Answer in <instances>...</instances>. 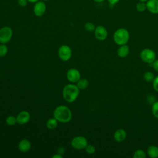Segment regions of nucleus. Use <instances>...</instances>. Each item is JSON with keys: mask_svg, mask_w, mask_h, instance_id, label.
Masks as SVG:
<instances>
[{"mask_svg": "<svg viewBox=\"0 0 158 158\" xmlns=\"http://www.w3.org/2000/svg\"><path fill=\"white\" fill-rule=\"evenodd\" d=\"M53 116L59 122L67 123L71 120L72 114L67 106L62 105L55 108L53 112Z\"/></svg>", "mask_w": 158, "mask_h": 158, "instance_id": "1", "label": "nucleus"}, {"mask_svg": "<svg viewBox=\"0 0 158 158\" xmlns=\"http://www.w3.org/2000/svg\"><path fill=\"white\" fill-rule=\"evenodd\" d=\"M80 89L75 84L65 85L62 90V96L67 102H74L79 96Z\"/></svg>", "mask_w": 158, "mask_h": 158, "instance_id": "2", "label": "nucleus"}, {"mask_svg": "<svg viewBox=\"0 0 158 158\" xmlns=\"http://www.w3.org/2000/svg\"><path fill=\"white\" fill-rule=\"evenodd\" d=\"M129 31L124 28H120L117 29L113 35L114 41L118 46L126 44L129 41Z\"/></svg>", "mask_w": 158, "mask_h": 158, "instance_id": "3", "label": "nucleus"}, {"mask_svg": "<svg viewBox=\"0 0 158 158\" xmlns=\"http://www.w3.org/2000/svg\"><path fill=\"white\" fill-rule=\"evenodd\" d=\"M139 57L142 61L147 64H152L156 59V52L149 48L143 49L139 53Z\"/></svg>", "mask_w": 158, "mask_h": 158, "instance_id": "4", "label": "nucleus"}, {"mask_svg": "<svg viewBox=\"0 0 158 158\" xmlns=\"http://www.w3.org/2000/svg\"><path fill=\"white\" fill-rule=\"evenodd\" d=\"M70 144L75 149L82 150L88 145V140L85 136H77L72 138Z\"/></svg>", "mask_w": 158, "mask_h": 158, "instance_id": "5", "label": "nucleus"}, {"mask_svg": "<svg viewBox=\"0 0 158 158\" xmlns=\"http://www.w3.org/2000/svg\"><path fill=\"white\" fill-rule=\"evenodd\" d=\"M12 29L7 26L0 28V43L6 44L9 42L12 37Z\"/></svg>", "mask_w": 158, "mask_h": 158, "instance_id": "6", "label": "nucleus"}, {"mask_svg": "<svg viewBox=\"0 0 158 158\" xmlns=\"http://www.w3.org/2000/svg\"><path fill=\"white\" fill-rule=\"evenodd\" d=\"M72 55V51L70 46L64 44L60 46L58 49V56L62 61H68L70 59Z\"/></svg>", "mask_w": 158, "mask_h": 158, "instance_id": "7", "label": "nucleus"}, {"mask_svg": "<svg viewBox=\"0 0 158 158\" xmlns=\"http://www.w3.org/2000/svg\"><path fill=\"white\" fill-rule=\"evenodd\" d=\"M66 77L70 82L75 83L81 78V74L78 69L75 68H71L67 72Z\"/></svg>", "mask_w": 158, "mask_h": 158, "instance_id": "8", "label": "nucleus"}, {"mask_svg": "<svg viewBox=\"0 0 158 158\" xmlns=\"http://www.w3.org/2000/svg\"><path fill=\"white\" fill-rule=\"evenodd\" d=\"M46 10V5L44 1H38L35 2L33 6V13L36 17L43 16Z\"/></svg>", "mask_w": 158, "mask_h": 158, "instance_id": "9", "label": "nucleus"}, {"mask_svg": "<svg viewBox=\"0 0 158 158\" xmlns=\"http://www.w3.org/2000/svg\"><path fill=\"white\" fill-rule=\"evenodd\" d=\"M94 33L96 38L99 41L105 40L107 38L108 35L107 30L102 25H98L96 27Z\"/></svg>", "mask_w": 158, "mask_h": 158, "instance_id": "10", "label": "nucleus"}, {"mask_svg": "<svg viewBox=\"0 0 158 158\" xmlns=\"http://www.w3.org/2000/svg\"><path fill=\"white\" fill-rule=\"evenodd\" d=\"M16 117L17 123L19 125H25L29 122L30 119V114L28 111L22 110L18 114Z\"/></svg>", "mask_w": 158, "mask_h": 158, "instance_id": "11", "label": "nucleus"}, {"mask_svg": "<svg viewBox=\"0 0 158 158\" xmlns=\"http://www.w3.org/2000/svg\"><path fill=\"white\" fill-rule=\"evenodd\" d=\"M146 9L151 14H158V0H148L146 2Z\"/></svg>", "mask_w": 158, "mask_h": 158, "instance_id": "12", "label": "nucleus"}, {"mask_svg": "<svg viewBox=\"0 0 158 158\" xmlns=\"http://www.w3.org/2000/svg\"><path fill=\"white\" fill-rule=\"evenodd\" d=\"M127 137V133L125 130L122 128L117 129L114 134V138L117 142H122Z\"/></svg>", "mask_w": 158, "mask_h": 158, "instance_id": "13", "label": "nucleus"}, {"mask_svg": "<svg viewBox=\"0 0 158 158\" xmlns=\"http://www.w3.org/2000/svg\"><path fill=\"white\" fill-rule=\"evenodd\" d=\"M18 148L22 152H28L31 148V143L27 139H22L18 144Z\"/></svg>", "mask_w": 158, "mask_h": 158, "instance_id": "14", "label": "nucleus"}, {"mask_svg": "<svg viewBox=\"0 0 158 158\" xmlns=\"http://www.w3.org/2000/svg\"><path fill=\"white\" fill-rule=\"evenodd\" d=\"M130 52V48L128 45L123 44L119 46V48L117 49V56L121 58H123L127 57Z\"/></svg>", "mask_w": 158, "mask_h": 158, "instance_id": "15", "label": "nucleus"}, {"mask_svg": "<svg viewBox=\"0 0 158 158\" xmlns=\"http://www.w3.org/2000/svg\"><path fill=\"white\" fill-rule=\"evenodd\" d=\"M147 154L151 158L158 157V147L155 145H151L148 148Z\"/></svg>", "mask_w": 158, "mask_h": 158, "instance_id": "16", "label": "nucleus"}, {"mask_svg": "<svg viewBox=\"0 0 158 158\" xmlns=\"http://www.w3.org/2000/svg\"><path fill=\"white\" fill-rule=\"evenodd\" d=\"M58 125V121L54 118H49L46 123L47 128L49 130H54L57 128Z\"/></svg>", "mask_w": 158, "mask_h": 158, "instance_id": "17", "label": "nucleus"}, {"mask_svg": "<svg viewBox=\"0 0 158 158\" xmlns=\"http://www.w3.org/2000/svg\"><path fill=\"white\" fill-rule=\"evenodd\" d=\"M89 85V82L86 78H80L77 82V86L80 90H84L88 88Z\"/></svg>", "mask_w": 158, "mask_h": 158, "instance_id": "18", "label": "nucleus"}, {"mask_svg": "<svg viewBox=\"0 0 158 158\" xmlns=\"http://www.w3.org/2000/svg\"><path fill=\"white\" fill-rule=\"evenodd\" d=\"M6 123L7 125L9 126H14L17 123V117L12 115H10L6 118Z\"/></svg>", "mask_w": 158, "mask_h": 158, "instance_id": "19", "label": "nucleus"}, {"mask_svg": "<svg viewBox=\"0 0 158 158\" xmlns=\"http://www.w3.org/2000/svg\"><path fill=\"white\" fill-rule=\"evenodd\" d=\"M133 157L134 158H146V152L142 149H137L135 151Z\"/></svg>", "mask_w": 158, "mask_h": 158, "instance_id": "20", "label": "nucleus"}, {"mask_svg": "<svg viewBox=\"0 0 158 158\" xmlns=\"http://www.w3.org/2000/svg\"><path fill=\"white\" fill-rule=\"evenodd\" d=\"M143 78L146 81L151 82V81H153V80L154 78V75L152 72L148 71V72H145V73L144 74Z\"/></svg>", "mask_w": 158, "mask_h": 158, "instance_id": "21", "label": "nucleus"}, {"mask_svg": "<svg viewBox=\"0 0 158 158\" xmlns=\"http://www.w3.org/2000/svg\"><path fill=\"white\" fill-rule=\"evenodd\" d=\"M136 9L138 12H143L146 9V4L144 2H138L136 4Z\"/></svg>", "mask_w": 158, "mask_h": 158, "instance_id": "22", "label": "nucleus"}, {"mask_svg": "<svg viewBox=\"0 0 158 158\" xmlns=\"http://www.w3.org/2000/svg\"><path fill=\"white\" fill-rule=\"evenodd\" d=\"M152 114L154 117L158 118V101H156L152 104Z\"/></svg>", "mask_w": 158, "mask_h": 158, "instance_id": "23", "label": "nucleus"}, {"mask_svg": "<svg viewBox=\"0 0 158 158\" xmlns=\"http://www.w3.org/2000/svg\"><path fill=\"white\" fill-rule=\"evenodd\" d=\"M85 29L89 31V32H93L94 31L95 28H96V27L94 25V24L92 22H86L85 24Z\"/></svg>", "mask_w": 158, "mask_h": 158, "instance_id": "24", "label": "nucleus"}, {"mask_svg": "<svg viewBox=\"0 0 158 158\" xmlns=\"http://www.w3.org/2000/svg\"><path fill=\"white\" fill-rule=\"evenodd\" d=\"M8 52L7 46L5 44H0V57H4L6 56Z\"/></svg>", "mask_w": 158, "mask_h": 158, "instance_id": "25", "label": "nucleus"}, {"mask_svg": "<svg viewBox=\"0 0 158 158\" xmlns=\"http://www.w3.org/2000/svg\"><path fill=\"white\" fill-rule=\"evenodd\" d=\"M85 151L88 154H93L96 151V148L95 147L92 145V144H88L86 146V147L85 148Z\"/></svg>", "mask_w": 158, "mask_h": 158, "instance_id": "26", "label": "nucleus"}, {"mask_svg": "<svg viewBox=\"0 0 158 158\" xmlns=\"http://www.w3.org/2000/svg\"><path fill=\"white\" fill-rule=\"evenodd\" d=\"M152 86L155 91L158 92V76L154 77L152 81Z\"/></svg>", "mask_w": 158, "mask_h": 158, "instance_id": "27", "label": "nucleus"}, {"mask_svg": "<svg viewBox=\"0 0 158 158\" xmlns=\"http://www.w3.org/2000/svg\"><path fill=\"white\" fill-rule=\"evenodd\" d=\"M28 1V0H17V3L18 4L22 7H25L27 6Z\"/></svg>", "mask_w": 158, "mask_h": 158, "instance_id": "28", "label": "nucleus"}, {"mask_svg": "<svg viewBox=\"0 0 158 158\" xmlns=\"http://www.w3.org/2000/svg\"><path fill=\"white\" fill-rule=\"evenodd\" d=\"M152 67L154 68V69L156 71L158 72V59H156L152 63Z\"/></svg>", "mask_w": 158, "mask_h": 158, "instance_id": "29", "label": "nucleus"}, {"mask_svg": "<svg viewBox=\"0 0 158 158\" xmlns=\"http://www.w3.org/2000/svg\"><path fill=\"white\" fill-rule=\"evenodd\" d=\"M57 152L62 156L65 152V148L64 147H59L57 150Z\"/></svg>", "mask_w": 158, "mask_h": 158, "instance_id": "30", "label": "nucleus"}, {"mask_svg": "<svg viewBox=\"0 0 158 158\" xmlns=\"http://www.w3.org/2000/svg\"><path fill=\"white\" fill-rule=\"evenodd\" d=\"M120 0H107V1L109 2V3L111 5H114L115 4H117V2H118Z\"/></svg>", "mask_w": 158, "mask_h": 158, "instance_id": "31", "label": "nucleus"}, {"mask_svg": "<svg viewBox=\"0 0 158 158\" xmlns=\"http://www.w3.org/2000/svg\"><path fill=\"white\" fill-rule=\"evenodd\" d=\"M52 158H62V156L60 155V154H58V153H57V154L53 155V156H52Z\"/></svg>", "mask_w": 158, "mask_h": 158, "instance_id": "32", "label": "nucleus"}, {"mask_svg": "<svg viewBox=\"0 0 158 158\" xmlns=\"http://www.w3.org/2000/svg\"><path fill=\"white\" fill-rule=\"evenodd\" d=\"M39 0H28V2H30V3H35L36 2H38Z\"/></svg>", "mask_w": 158, "mask_h": 158, "instance_id": "33", "label": "nucleus"}, {"mask_svg": "<svg viewBox=\"0 0 158 158\" xmlns=\"http://www.w3.org/2000/svg\"><path fill=\"white\" fill-rule=\"evenodd\" d=\"M93 1H94L96 2H103L105 0H93Z\"/></svg>", "mask_w": 158, "mask_h": 158, "instance_id": "34", "label": "nucleus"}, {"mask_svg": "<svg viewBox=\"0 0 158 158\" xmlns=\"http://www.w3.org/2000/svg\"><path fill=\"white\" fill-rule=\"evenodd\" d=\"M139 1H140V2H146L148 0H138Z\"/></svg>", "mask_w": 158, "mask_h": 158, "instance_id": "35", "label": "nucleus"}, {"mask_svg": "<svg viewBox=\"0 0 158 158\" xmlns=\"http://www.w3.org/2000/svg\"><path fill=\"white\" fill-rule=\"evenodd\" d=\"M43 1H49V0H42Z\"/></svg>", "mask_w": 158, "mask_h": 158, "instance_id": "36", "label": "nucleus"}]
</instances>
